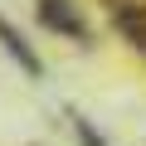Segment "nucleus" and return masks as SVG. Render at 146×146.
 I'll use <instances>...</instances> for the list:
<instances>
[{"mask_svg": "<svg viewBox=\"0 0 146 146\" xmlns=\"http://www.w3.org/2000/svg\"><path fill=\"white\" fill-rule=\"evenodd\" d=\"M39 20H44L49 29H63L68 39H88V25L73 15L68 0H39Z\"/></svg>", "mask_w": 146, "mask_h": 146, "instance_id": "nucleus-1", "label": "nucleus"}, {"mask_svg": "<svg viewBox=\"0 0 146 146\" xmlns=\"http://www.w3.org/2000/svg\"><path fill=\"white\" fill-rule=\"evenodd\" d=\"M0 44L10 49V58H20V68L29 73V78H39V73H44V63H39V54H34V49H29V44H25V39H20L15 29H10V20H0Z\"/></svg>", "mask_w": 146, "mask_h": 146, "instance_id": "nucleus-2", "label": "nucleus"}, {"mask_svg": "<svg viewBox=\"0 0 146 146\" xmlns=\"http://www.w3.org/2000/svg\"><path fill=\"white\" fill-rule=\"evenodd\" d=\"M78 136H83V146H107V141H102V136H98V131H93L83 117H78Z\"/></svg>", "mask_w": 146, "mask_h": 146, "instance_id": "nucleus-3", "label": "nucleus"}]
</instances>
